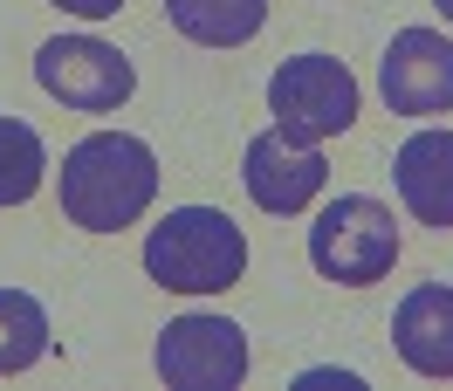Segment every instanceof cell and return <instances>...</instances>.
I'll use <instances>...</instances> for the list:
<instances>
[{
  "mask_svg": "<svg viewBox=\"0 0 453 391\" xmlns=\"http://www.w3.org/2000/svg\"><path fill=\"white\" fill-rule=\"evenodd\" d=\"M158 199V158L131 131H89L62 151V213L83 234H117Z\"/></svg>",
  "mask_w": 453,
  "mask_h": 391,
  "instance_id": "1",
  "label": "cell"
},
{
  "mask_svg": "<svg viewBox=\"0 0 453 391\" xmlns=\"http://www.w3.org/2000/svg\"><path fill=\"white\" fill-rule=\"evenodd\" d=\"M248 268V234L213 206H172L144 241V275L172 295H220Z\"/></svg>",
  "mask_w": 453,
  "mask_h": 391,
  "instance_id": "2",
  "label": "cell"
},
{
  "mask_svg": "<svg viewBox=\"0 0 453 391\" xmlns=\"http://www.w3.org/2000/svg\"><path fill=\"white\" fill-rule=\"evenodd\" d=\"M310 261L323 281H337V288H371V281L392 275L398 261V220L385 199L371 193H343L330 199L310 226Z\"/></svg>",
  "mask_w": 453,
  "mask_h": 391,
  "instance_id": "3",
  "label": "cell"
},
{
  "mask_svg": "<svg viewBox=\"0 0 453 391\" xmlns=\"http://www.w3.org/2000/svg\"><path fill=\"white\" fill-rule=\"evenodd\" d=\"M268 111L282 117L288 138L323 144V138H337V131L357 124V76L337 56H288L268 76Z\"/></svg>",
  "mask_w": 453,
  "mask_h": 391,
  "instance_id": "4",
  "label": "cell"
},
{
  "mask_svg": "<svg viewBox=\"0 0 453 391\" xmlns=\"http://www.w3.org/2000/svg\"><path fill=\"white\" fill-rule=\"evenodd\" d=\"M35 83L49 89L56 104H69V111L104 117L131 96L138 69L117 56L111 42H96V34H56V42H42V56H35Z\"/></svg>",
  "mask_w": 453,
  "mask_h": 391,
  "instance_id": "5",
  "label": "cell"
},
{
  "mask_svg": "<svg viewBox=\"0 0 453 391\" xmlns=\"http://www.w3.org/2000/svg\"><path fill=\"white\" fill-rule=\"evenodd\" d=\"M158 378L172 391H234L248 378V336L226 316H179L158 330Z\"/></svg>",
  "mask_w": 453,
  "mask_h": 391,
  "instance_id": "6",
  "label": "cell"
},
{
  "mask_svg": "<svg viewBox=\"0 0 453 391\" xmlns=\"http://www.w3.org/2000/svg\"><path fill=\"white\" fill-rule=\"evenodd\" d=\"M241 179H248V199H255L261 213H303L323 186H330V165H323V151L303 138H288L282 124L275 131H261L248 138V158H241Z\"/></svg>",
  "mask_w": 453,
  "mask_h": 391,
  "instance_id": "7",
  "label": "cell"
},
{
  "mask_svg": "<svg viewBox=\"0 0 453 391\" xmlns=\"http://www.w3.org/2000/svg\"><path fill=\"white\" fill-rule=\"evenodd\" d=\"M385 104L398 117H440L453 111V42L440 28H398L385 49Z\"/></svg>",
  "mask_w": 453,
  "mask_h": 391,
  "instance_id": "8",
  "label": "cell"
},
{
  "mask_svg": "<svg viewBox=\"0 0 453 391\" xmlns=\"http://www.w3.org/2000/svg\"><path fill=\"white\" fill-rule=\"evenodd\" d=\"M398 199L412 206V220L419 226H453V131H412V138L398 144Z\"/></svg>",
  "mask_w": 453,
  "mask_h": 391,
  "instance_id": "9",
  "label": "cell"
},
{
  "mask_svg": "<svg viewBox=\"0 0 453 391\" xmlns=\"http://www.w3.org/2000/svg\"><path fill=\"white\" fill-rule=\"evenodd\" d=\"M392 343L419 378H453V288L447 281H426L398 303Z\"/></svg>",
  "mask_w": 453,
  "mask_h": 391,
  "instance_id": "10",
  "label": "cell"
},
{
  "mask_svg": "<svg viewBox=\"0 0 453 391\" xmlns=\"http://www.w3.org/2000/svg\"><path fill=\"white\" fill-rule=\"evenodd\" d=\"M172 28L186 42H206V49H241L255 42L261 21H268V0H165Z\"/></svg>",
  "mask_w": 453,
  "mask_h": 391,
  "instance_id": "11",
  "label": "cell"
},
{
  "mask_svg": "<svg viewBox=\"0 0 453 391\" xmlns=\"http://www.w3.org/2000/svg\"><path fill=\"white\" fill-rule=\"evenodd\" d=\"M49 357V316L35 295L21 288H0V378H14V371H28V364Z\"/></svg>",
  "mask_w": 453,
  "mask_h": 391,
  "instance_id": "12",
  "label": "cell"
},
{
  "mask_svg": "<svg viewBox=\"0 0 453 391\" xmlns=\"http://www.w3.org/2000/svg\"><path fill=\"white\" fill-rule=\"evenodd\" d=\"M42 172H49V151H42V138H35V124L0 117V206L35 199L42 193Z\"/></svg>",
  "mask_w": 453,
  "mask_h": 391,
  "instance_id": "13",
  "label": "cell"
},
{
  "mask_svg": "<svg viewBox=\"0 0 453 391\" xmlns=\"http://www.w3.org/2000/svg\"><path fill=\"white\" fill-rule=\"evenodd\" d=\"M56 7H62V14H83V21H111L124 0H56Z\"/></svg>",
  "mask_w": 453,
  "mask_h": 391,
  "instance_id": "14",
  "label": "cell"
},
{
  "mask_svg": "<svg viewBox=\"0 0 453 391\" xmlns=\"http://www.w3.org/2000/svg\"><path fill=\"white\" fill-rule=\"evenodd\" d=\"M303 385H343V391H350L357 378H350V371H303Z\"/></svg>",
  "mask_w": 453,
  "mask_h": 391,
  "instance_id": "15",
  "label": "cell"
},
{
  "mask_svg": "<svg viewBox=\"0 0 453 391\" xmlns=\"http://www.w3.org/2000/svg\"><path fill=\"white\" fill-rule=\"evenodd\" d=\"M440 14H447V21H453V0H440Z\"/></svg>",
  "mask_w": 453,
  "mask_h": 391,
  "instance_id": "16",
  "label": "cell"
}]
</instances>
